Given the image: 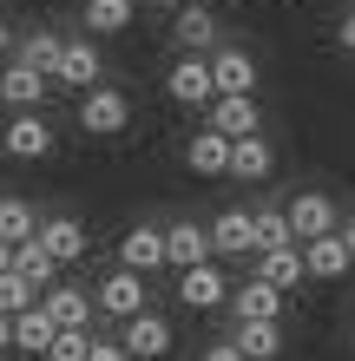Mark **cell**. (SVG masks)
<instances>
[{
  "instance_id": "6da1fadb",
  "label": "cell",
  "mask_w": 355,
  "mask_h": 361,
  "mask_svg": "<svg viewBox=\"0 0 355 361\" xmlns=\"http://www.w3.org/2000/svg\"><path fill=\"white\" fill-rule=\"evenodd\" d=\"M79 125H86L92 138H112L132 125V99H125L119 86H92V92H79Z\"/></svg>"
},
{
  "instance_id": "7a4b0ae2",
  "label": "cell",
  "mask_w": 355,
  "mask_h": 361,
  "mask_svg": "<svg viewBox=\"0 0 355 361\" xmlns=\"http://www.w3.org/2000/svg\"><path fill=\"white\" fill-rule=\"evenodd\" d=\"M204 66H211V92L217 99H257V59L243 47H217Z\"/></svg>"
},
{
  "instance_id": "3957f363",
  "label": "cell",
  "mask_w": 355,
  "mask_h": 361,
  "mask_svg": "<svg viewBox=\"0 0 355 361\" xmlns=\"http://www.w3.org/2000/svg\"><path fill=\"white\" fill-rule=\"evenodd\" d=\"M283 224L296 243H316V237H336V204L323 197V190H303V197L283 204Z\"/></svg>"
},
{
  "instance_id": "277c9868",
  "label": "cell",
  "mask_w": 355,
  "mask_h": 361,
  "mask_svg": "<svg viewBox=\"0 0 355 361\" xmlns=\"http://www.w3.org/2000/svg\"><path fill=\"white\" fill-rule=\"evenodd\" d=\"M119 348H125V361H164V355H172V322H164L158 309H145V315L125 322Z\"/></svg>"
},
{
  "instance_id": "5b68a950",
  "label": "cell",
  "mask_w": 355,
  "mask_h": 361,
  "mask_svg": "<svg viewBox=\"0 0 355 361\" xmlns=\"http://www.w3.org/2000/svg\"><path fill=\"white\" fill-rule=\"evenodd\" d=\"M0 152H7V158H47L53 152V125L47 118H40V112H13L7 118V132H0Z\"/></svg>"
},
{
  "instance_id": "8992f818",
  "label": "cell",
  "mask_w": 355,
  "mask_h": 361,
  "mask_svg": "<svg viewBox=\"0 0 355 361\" xmlns=\"http://www.w3.org/2000/svg\"><path fill=\"white\" fill-rule=\"evenodd\" d=\"M145 295H152V289H145V276H125V269H112L106 283L92 289V302L106 309V315H119V322H132V315H145V309H152Z\"/></svg>"
},
{
  "instance_id": "52a82bcc",
  "label": "cell",
  "mask_w": 355,
  "mask_h": 361,
  "mask_svg": "<svg viewBox=\"0 0 355 361\" xmlns=\"http://www.w3.org/2000/svg\"><path fill=\"white\" fill-rule=\"evenodd\" d=\"M119 269H125V276H152V269H164V230L132 224V230L119 237Z\"/></svg>"
},
{
  "instance_id": "ba28073f",
  "label": "cell",
  "mask_w": 355,
  "mask_h": 361,
  "mask_svg": "<svg viewBox=\"0 0 355 361\" xmlns=\"http://www.w3.org/2000/svg\"><path fill=\"white\" fill-rule=\"evenodd\" d=\"M40 315L53 329H86L92 322V295L73 289V283H53V289H40Z\"/></svg>"
},
{
  "instance_id": "9c48e42d",
  "label": "cell",
  "mask_w": 355,
  "mask_h": 361,
  "mask_svg": "<svg viewBox=\"0 0 355 361\" xmlns=\"http://www.w3.org/2000/svg\"><path fill=\"white\" fill-rule=\"evenodd\" d=\"M164 99H172V105H211V99H217V92H211V66L184 53L178 66L164 73Z\"/></svg>"
},
{
  "instance_id": "30bf717a",
  "label": "cell",
  "mask_w": 355,
  "mask_h": 361,
  "mask_svg": "<svg viewBox=\"0 0 355 361\" xmlns=\"http://www.w3.org/2000/svg\"><path fill=\"white\" fill-rule=\"evenodd\" d=\"M53 86H79V92L99 86V47H92V39H66V47H59Z\"/></svg>"
},
{
  "instance_id": "8fae6325",
  "label": "cell",
  "mask_w": 355,
  "mask_h": 361,
  "mask_svg": "<svg viewBox=\"0 0 355 361\" xmlns=\"http://www.w3.org/2000/svg\"><path fill=\"white\" fill-rule=\"evenodd\" d=\"M33 243L47 250L53 263H79V257H86V224H79V217H47L33 230Z\"/></svg>"
},
{
  "instance_id": "7c38bea8",
  "label": "cell",
  "mask_w": 355,
  "mask_h": 361,
  "mask_svg": "<svg viewBox=\"0 0 355 361\" xmlns=\"http://www.w3.org/2000/svg\"><path fill=\"white\" fill-rule=\"evenodd\" d=\"M224 295H231V283H224L217 263H198V269L178 276V302L184 309H224Z\"/></svg>"
},
{
  "instance_id": "4fadbf2b",
  "label": "cell",
  "mask_w": 355,
  "mask_h": 361,
  "mask_svg": "<svg viewBox=\"0 0 355 361\" xmlns=\"http://www.w3.org/2000/svg\"><path fill=\"white\" fill-rule=\"evenodd\" d=\"M224 302L237 309V322H283V295L263 289L257 276H250V283H231V295H224Z\"/></svg>"
},
{
  "instance_id": "5bb4252c",
  "label": "cell",
  "mask_w": 355,
  "mask_h": 361,
  "mask_svg": "<svg viewBox=\"0 0 355 361\" xmlns=\"http://www.w3.org/2000/svg\"><path fill=\"white\" fill-rule=\"evenodd\" d=\"M172 33H178V47L191 53V59H211V53H217V20L204 13L198 0H191V7H178V20H172Z\"/></svg>"
},
{
  "instance_id": "9a60e30c",
  "label": "cell",
  "mask_w": 355,
  "mask_h": 361,
  "mask_svg": "<svg viewBox=\"0 0 355 361\" xmlns=\"http://www.w3.org/2000/svg\"><path fill=\"white\" fill-rule=\"evenodd\" d=\"M270 164H277V152H270V138L263 132H250L231 145V164H224V178H243V184H263L270 178Z\"/></svg>"
},
{
  "instance_id": "2e32d148",
  "label": "cell",
  "mask_w": 355,
  "mask_h": 361,
  "mask_svg": "<svg viewBox=\"0 0 355 361\" xmlns=\"http://www.w3.org/2000/svg\"><path fill=\"white\" fill-rule=\"evenodd\" d=\"M164 263H172L178 276L198 269V263H211V237H204L198 224H172V230H164Z\"/></svg>"
},
{
  "instance_id": "e0dca14e",
  "label": "cell",
  "mask_w": 355,
  "mask_h": 361,
  "mask_svg": "<svg viewBox=\"0 0 355 361\" xmlns=\"http://www.w3.org/2000/svg\"><path fill=\"white\" fill-rule=\"evenodd\" d=\"M204 132H217L224 145H237L257 132V99H211V125Z\"/></svg>"
},
{
  "instance_id": "ac0fdd59",
  "label": "cell",
  "mask_w": 355,
  "mask_h": 361,
  "mask_svg": "<svg viewBox=\"0 0 355 361\" xmlns=\"http://www.w3.org/2000/svg\"><path fill=\"white\" fill-rule=\"evenodd\" d=\"M296 257H303V269L316 276V283H336V276H349L355 263H349V250H342V237H316V243H296Z\"/></svg>"
},
{
  "instance_id": "d6986e66",
  "label": "cell",
  "mask_w": 355,
  "mask_h": 361,
  "mask_svg": "<svg viewBox=\"0 0 355 361\" xmlns=\"http://www.w3.org/2000/svg\"><path fill=\"white\" fill-rule=\"evenodd\" d=\"M243 361H277L283 355V322H237V335H224Z\"/></svg>"
},
{
  "instance_id": "ffe728a7",
  "label": "cell",
  "mask_w": 355,
  "mask_h": 361,
  "mask_svg": "<svg viewBox=\"0 0 355 361\" xmlns=\"http://www.w3.org/2000/svg\"><path fill=\"white\" fill-rule=\"evenodd\" d=\"M7 269H13L20 283L33 289V295H40V289H53V276H59V263H53V257H47V250H40L33 237H27V243H13V263H7Z\"/></svg>"
},
{
  "instance_id": "44dd1931",
  "label": "cell",
  "mask_w": 355,
  "mask_h": 361,
  "mask_svg": "<svg viewBox=\"0 0 355 361\" xmlns=\"http://www.w3.org/2000/svg\"><path fill=\"white\" fill-rule=\"evenodd\" d=\"M0 99H7L13 112H40V99H47V79H40V73H27V66L13 59V66L0 73Z\"/></svg>"
},
{
  "instance_id": "7402d4cb",
  "label": "cell",
  "mask_w": 355,
  "mask_h": 361,
  "mask_svg": "<svg viewBox=\"0 0 355 361\" xmlns=\"http://www.w3.org/2000/svg\"><path fill=\"white\" fill-rule=\"evenodd\" d=\"M204 237H211V257H250V210H224Z\"/></svg>"
},
{
  "instance_id": "603a6c76",
  "label": "cell",
  "mask_w": 355,
  "mask_h": 361,
  "mask_svg": "<svg viewBox=\"0 0 355 361\" xmlns=\"http://www.w3.org/2000/svg\"><path fill=\"white\" fill-rule=\"evenodd\" d=\"M289 243H296V237H289V224H283L277 204L250 210V250H257V257H270V250H289Z\"/></svg>"
},
{
  "instance_id": "cb8c5ba5",
  "label": "cell",
  "mask_w": 355,
  "mask_h": 361,
  "mask_svg": "<svg viewBox=\"0 0 355 361\" xmlns=\"http://www.w3.org/2000/svg\"><path fill=\"white\" fill-rule=\"evenodd\" d=\"M59 47H66V39L40 27V33H27V39H20V66H27V73H40V79H47V86H53V66H59Z\"/></svg>"
},
{
  "instance_id": "d4e9b609",
  "label": "cell",
  "mask_w": 355,
  "mask_h": 361,
  "mask_svg": "<svg viewBox=\"0 0 355 361\" xmlns=\"http://www.w3.org/2000/svg\"><path fill=\"white\" fill-rule=\"evenodd\" d=\"M184 164H191L198 178H224V164H231V145H224L217 132H198L191 145H184Z\"/></svg>"
},
{
  "instance_id": "484cf974",
  "label": "cell",
  "mask_w": 355,
  "mask_h": 361,
  "mask_svg": "<svg viewBox=\"0 0 355 361\" xmlns=\"http://www.w3.org/2000/svg\"><path fill=\"white\" fill-rule=\"evenodd\" d=\"M257 263H263V269H257V283H263V289H277V295L303 283V257H296V243H289V250H270V257H257Z\"/></svg>"
},
{
  "instance_id": "4316f807",
  "label": "cell",
  "mask_w": 355,
  "mask_h": 361,
  "mask_svg": "<svg viewBox=\"0 0 355 361\" xmlns=\"http://www.w3.org/2000/svg\"><path fill=\"white\" fill-rule=\"evenodd\" d=\"M132 13H138V0H86V7H79V20H86L92 33H125Z\"/></svg>"
},
{
  "instance_id": "83f0119b",
  "label": "cell",
  "mask_w": 355,
  "mask_h": 361,
  "mask_svg": "<svg viewBox=\"0 0 355 361\" xmlns=\"http://www.w3.org/2000/svg\"><path fill=\"white\" fill-rule=\"evenodd\" d=\"M53 335H59V329L47 322V315H40V302L13 315V348H27V355H47V348H53Z\"/></svg>"
},
{
  "instance_id": "f1b7e54d",
  "label": "cell",
  "mask_w": 355,
  "mask_h": 361,
  "mask_svg": "<svg viewBox=\"0 0 355 361\" xmlns=\"http://www.w3.org/2000/svg\"><path fill=\"white\" fill-rule=\"evenodd\" d=\"M33 230H40V217L27 197H0V243H27Z\"/></svg>"
},
{
  "instance_id": "f546056e",
  "label": "cell",
  "mask_w": 355,
  "mask_h": 361,
  "mask_svg": "<svg viewBox=\"0 0 355 361\" xmlns=\"http://www.w3.org/2000/svg\"><path fill=\"white\" fill-rule=\"evenodd\" d=\"M33 302H40V295L20 283V276H13V269H0V315H20V309H33Z\"/></svg>"
},
{
  "instance_id": "4dcf8cb0",
  "label": "cell",
  "mask_w": 355,
  "mask_h": 361,
  "mask_svg": "<svg viewBox=\"0 0 355 361\" xmlns=\"http://www.w3.org/2000/svg\"><path fill=\"white\" fill-rule=\"evenodd\" d=\"M86 342H92V329H59L53 348H47V361H86Z\"/></svg>"
},
{
  "instance_id": "1f68e13d",
  "label": "cell",
  "mask_w": 355,
  "mask_h": 361,
  "mask_svg": "<svg viewBox=\"0 0 355 361\" xmlns=\"http://www.w3.org/2000/svg\"><path fill=\"white\" fill-rule=\"evenodd\" d=\"M86 361H125V348H119V342H99V335H92V342H86Z\"/></svg>"
},
{
  "instance_id": "d6a6232c",
  "label": "cell",
  "mask_w": 355,
  "mask_h": 361,
  "mask_svg": "<svg viewBox=\"0 0 355 361\" xmlns=\"http://www.w3.org/2000/svg\"><path fill=\"white\" fill-rule=\"evenodd\" d=\"M204 361H243V355H237L231 342H211V348H204Z\"/></svg>"
},
{
  "instance_id": "836d02e7",
  "label": "cell",
  "mask_w": 355,
  "mask_h": 361,
  "mask_svg": "<svg viewBox=\"0 0 355 361\" xmlns=\"http://www.w3.org/2000/svg\"><path fill=\"white\" fill-rule=\"evenodd\" d=\"M336 39H342V53H355V7H349V20L336 27Z\"/></svg>"
},
{
  "instance_id": "e575fe53",
  "label": "cell",
  "mask_w": 355,
  "mask_h": 361,
  "mask_svg": "<svg viewBox=\"0 0 355 361\" xmlns=\"http://www.w3.org/2000/svg\"><path fill=\"white\" fill-rule=\"evenodd\" d=\"M0 348H13V315H0Z\"/></svg>"
},
{
  "instance_id": "d590c367",
  "label": "cell",
  "mask_w": 355,
  "mask_h": 361,
  "mask_svg": "<svg viewBox=\"0 0 355 361\" xmlns=\"http://www.w3.org/2000/svg\"><path fill=\"white\" fill-rule=\"evenodd\" d=\"M336 237H342V250H349V263H355V224H349V230H336Z\"/></svg>"
},
{
  "instance_id": "8d00e7d4",
  "label": "cell",
  "mask_w": 355,
  "mask_h": 361,
  "mask_svg": "<svg viewBox=\"0 0 355 361\" xmlns=\"http://www.w3.org/2000/svg\"><path fill=\"white\" fill-rule=\"evenodd\" d=\"M145 7H172L178 13V7H191V0H145Z\"/></svg>"
},
{
  "instance_id": "74e56055",
  "label": "cell",
  "mask_w": 355,
  "mask_h": 361,
  "mask_svg": "<svg viewBox=\"0 0 355 361\" xmlns=\"http://www.w3.org/2000/svg\"><path fill=\"white\" fill-rule=\"evenodd\" d=\"M0 53H13V33H7V20H0Z\"/></svg>"
},
{
  "instance_id": "f35d334b",
  "label": "cell",
  "mask_w": 355,
  "mask_h": 361,
  "mask_svg": "<svg viewBox=\"0 0 355 361\" xmlns=\"http://www.w3.org/2000/svg\"><path fill=\"white\" fill-rule=\"evenodd\" d=\"M7 263H13V243H0V269H7Z\"/></svg>"
}]
</instances>
